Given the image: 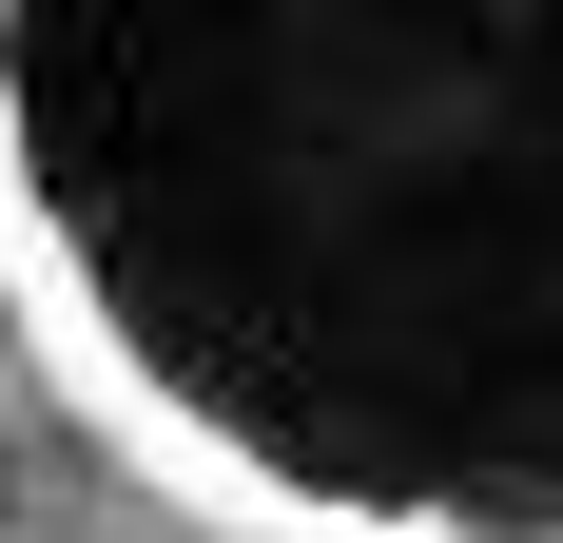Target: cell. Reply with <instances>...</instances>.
Returning <instances> with one entry per match:
<instances>
[{"mask_svg":"<svg viewBox=\"0 0 563 543\" xmlns=\"http://www.w3.org/2000/svg\"><path fill=\"white\" fill-rule=\"evenodd\" d=\"M58 388L233 543H563V0H0Z\"/></svg>","mask_w":563,"mask_h":543,"instance_id":"obj_1","label":"cell"}]
</instances>
